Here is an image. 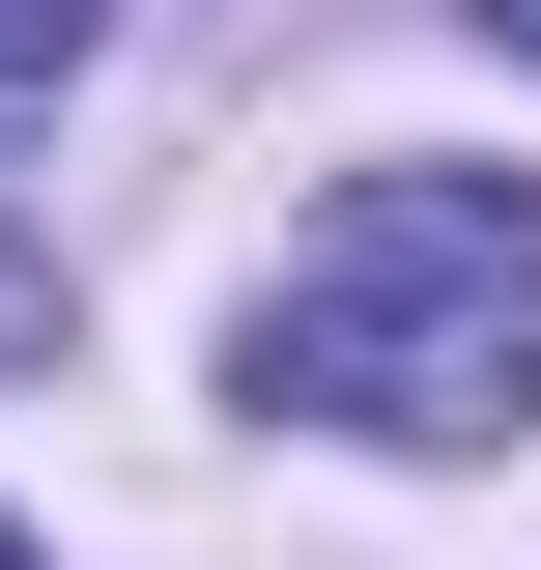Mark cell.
Listing matches in <instances>:
<instances>
[{
    "instance_id": "obj_1",
    "label": "cell",
    "mask_w": 541,
    "mask_h": 570,
    "mask_svg": "<svg viewBox=\"0 0 541 570\" xmlns=\"http://www.w3.org/2000/svg\"><path fill=\"white\" fill-rule=\"evenodd\" d=\"M257 400L371 456H484L541 400V171H342L314 257L257 285Z\"/></svg>"
},
{
    "instance_id": "obj_2",
    "label": "cell",
    "mask_w": 541,
    "mask_h": 570,
    "mask_svg": "<svg viewBox=\"0 0 541 570\" xmlns=\"http://www.w3.org/2000/svg\"><path fill=\"white\" fill-rule=\"evenodd\" d=\"M58 58H86V0H0V86H58Z\"/></svg>"
},
{
    "instance_id": "obj_3",
    "label": "cell",
    "mask_w": 541,
    "mask_h": 570,
    "mask_svg": "<svg viewBox=\"0 0 541 570\" xmlns=\"http://www.w3.org/2000/svg\"><path fill=\"white\" fill-rule=\"evenodd\" d=\"M484 29H513V58H541V0H484Z\"/></svg>"
},
{
    "instance_id": "obj_4",
    "label": "cell",
    "mask_w": 541,
    "mask_h": 570,
    "mask_svg": "<svg viewBox=\"0 0 541 570\" xmlns=\"http://www.w3.org/2000/svg\"><path fill=\"white\" fill-rule=\"evenodd\" d=\"M0 570H29V542H0Z\"/></svg>"
}]
</instances>
